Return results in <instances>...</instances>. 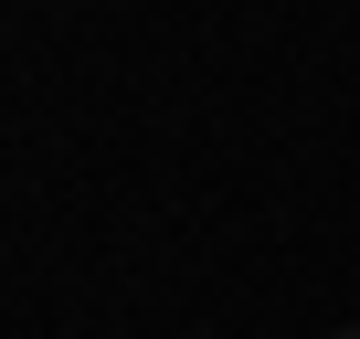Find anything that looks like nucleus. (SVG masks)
Here are the masks:
<instances>
[{
    "label": "nucleus",
    "mask_w": 360,
    "mask_h": 339,
    "mask_svg": "<svg viewBox=\"0 0 360 339\" xmlns=\"http://www.w3.org/2000/svg\"><path fill=\"white\" fill-rule=\"evenodd\" d=\"M339 339H360V328H339Z\"/></svg>",
    "instance_id": "nucleus-1"
}]
</instances>
